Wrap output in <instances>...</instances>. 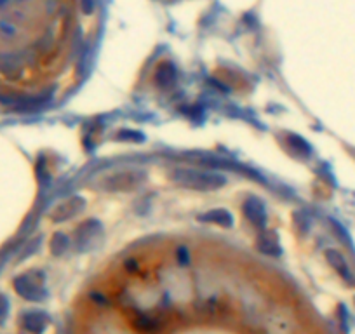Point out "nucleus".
I'll return each mask as SVG.
<instances>
[{"label":"nucleus","mask_w":355,"mask_h":334,"mask_svg":"<svg viewBox=\"0 0 355 334\" xmlns=\"http://www.w3.org/2000/svg\"><path fill=\"white\" fill-rule=\"evenodd\" d=\"M93 13L94 0H0V108L25 103L37 70Z\"/></svg>","instance_id":"f257e3e1"}]
</instances>
